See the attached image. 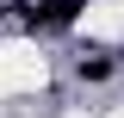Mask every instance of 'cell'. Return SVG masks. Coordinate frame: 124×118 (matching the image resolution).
<instances>
[{"mask_svg":"<svg viewBox=\"0 0 124 118\" xmlns=\"http://www.w3.org/2000/svg\"><path fill=\"white\" fill-rule=\"evenodd\" d=\"M50 81V56L31 37H6L0 44V93H37Z\"/></svg>","mask_w":124,"mask_h":118,"instance_id":"cell-1","label":"cell"},{"mask_svg":"<svg viewBox=\"0 0 124 118\" xmlns=\"http://www.w3.org/2000/svg\"><path fill=\"white\" fill-rule=\"evenodd\" d=\"M75 31L93 37V44H124V0H87Z\"/></svg>","mask_w":124,"mask_h":118,"instance_id":"cell-2","label":"cell"},{"mask_svg":"<svg viewBox=\"0 0 124 118\" xmlns=\"http://www.w3.org/2000/svg\"><path fill=\"white\" fill-rule=\"evenodd\" d=\"M68 118H87V112H68Z\"/></svg>","mask_w":124,"mask_h":118,"instance_id":"cell-3","label":"cell"},{"mask_svg":"<svg viewBox=\"0 0 124 118\" xmlns=\"http://www.w3.org/2000/svg\"><path fill=\"white\" fill-rule=\"evenodd\" d=\"M112 118H124V112H112Z\"/></svg>","mask_w":124,"mask_h":118,"instance_id":"cell-4","label":"cell"},{"mask_svg":"<svg viewBox=\"0 0 124 118\" xmlns=\"http://www.w3.org/2000/svg\"><path fill=\"white\" fill-rule=\"evenodd\" d=\"M0 100H6V93H0Z\"/></svg>","mask_w":124,"mask_h":118,"instance_id":"cell-5","label":"cell"}]
</instances>
